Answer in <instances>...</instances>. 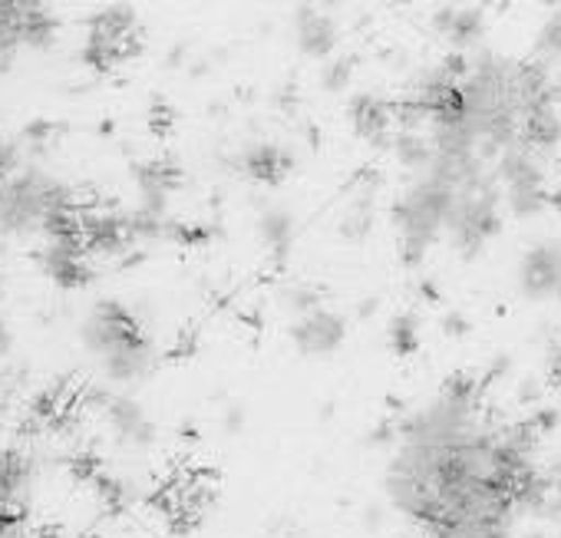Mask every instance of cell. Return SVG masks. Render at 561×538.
Wrapping results in <instances>:
<instances>
[{"label": "cell", "mask_w": 561, "mask_h": 538, "mask_svg": "<svg viewBox=\"0 0 561 538\" xmlns=\"http://www.w3.org/2000/svg\"><path fill=\"white\" fill-rule=\"evenodd\" d=\"M295 41L301 47V54L308 57H331L341 44V34H337V24L314 4H301L298 14H295Z\"/></svg>", "instance_id": "obj_11"}, {"label": "cell", "mask_w": 561, "mask_h": 538, "mask_svg": "<svg viewBox=\"0 0 561 538\" xmlns=\"http://www.w3.org/2000/svg\"><path fill=\"white\" fill-rule=\"evenodd\" d=\"M351 73H354V60H347V57H337V60H331V64L324 67L321 87H324L328 93H341V90H347V83H351Z\"/></svg>", "instance_id": "obj_16"}, {"label": "cell", "mask_w": 561, "mask_h": 538, "mask_svg": "<svg viewBox=\"0 0 561 538\" xmlns=\"http://www.w3.org/2000/svg\"><path fill=\"white\" fill-rule=\"evenodd\" d=\"M535 489L525 430L495 420L476 384H443L413 407L383 466V499L430 538H512Z\"/></svg>", "instance_id": "obj_1"}, {"label": "cell", "mask_w": 561, "mask_h": 538, "mask_svg": "<svg viewBox=\"0 0 561 538\" xmlns=\"http://www.w3.org/2000/svg\"><path fill=\"white\" fill-rule=\"evenodd\" d=\"M106 420H110L116 439L126 446H149L156 439V423L149 420L146 407L126 393H113L106 400Z\"/></svg>", "instance_id": "obj_10"}, {"label": "cell", "mask_w": 561, "mask_h": 538, "mask_svg": "<svg viewBox=\"0 0 561 538\" xmlns=\"http://www.w3.org/2000/svg\"><path fill=\"white\" fill-rule=\"evenodd\" d=\"M518 288L531 301L561 305V241H538L522 254Z\"/></svg>", "instance_id": "obj_6"}, {"label": "cell", "mask_w": 561, "mask_h": 538, "mask_svg": "<svg viewBox=\"0 0 561 538\" xmlns=\"http://www.w3.org/2000/svg\"><path fill=\"white\" fill-rule=\"evenodd\" d=\"M133 47H136V21L126 8H113L93 21V41H90L93 67L113 70L133 54Z\"/></svg>", "instance_id": "obj_7"}, {"label": "cell", "mask_w": 561, "mask_h": 538, "mask_svg": "<svg viewBox=\"0 0 561 538\" xmlns=\"http://www.w3.org/2000/svg\"><path fill=\"white\" fill-rule=\"evenodd\" d=\"M551 205H558V208H561V188H558V192H551Z\"/></svg>", "instance_id": "obj_18"}, {"label": "cell", "mask_w": 561, "mask_h": 538, "mask_svg": "<svg viewBox=\"0 0 561 538\" xmlns=\"http://www.w3.org/2000/svg\"><path fill=\"white\" fill-rule=\"evenodd\" d=\"M0 234L21 241L34 238L41 244L87 238L73 192L60 179L34 169H11L0 175Z\"/></svg>", "instance_id": "obj_2"}, {"label": "cell", "mask_w": 561, "mask_h": 538, "mask_svg": "<svg viewBox=\"0 0 561 538\" xmlns=\"http://www.w3.org/2000/svg\"><path fill=\"white\" fill-rule=\"evenodd\" d=\"M331 4H337V0H331Z\"/></svg>", "instance_id": "obj_20"}, {"label": "cell", "mask_w": 561, "mask_h": 538, "mask_svg": "<svg viewBox=\"0 0 561 538\" xmlns=\"http://www.w3.org/2000/svg\"><path fill=\"white\" fill-rule=\"evenodd\" d=\"M257 231H261L271 257L277 264H285V257H288V251L295 244V218L285 208H277V205L274 208H264L261 218H257Z\"/></svg>", "instance_id": "obj_14"}, {"label": "cell", "mask_w": 561, "mask_h": 538, "mask_svg": "<svg viewBox=\"0 0 561 538\" xmlns=\"http://www.w3.org/2000/svg\"><path fill=\"white\" fill-rule=\"evenodd\" d=\"M538 54H541V64L561 67V4H558V11L545 21V27H541V34H538Z\"/></svg>", "instance_id": "obj_15"}, {"label": "cell", "mask_w": 561, "mask_h": 538, "mask_svg": "<svg viewBox=\"0 0 561 538\" xmlns=\"http://www.w3.org/2000/svg\"><path fill=\"white\" fill-rule=\"evenodd\" d=\"M558 96H545V100H535L522 110V146H528L531 152L538 156H548L558 149L561 142V106H558Z\"/></svg>", "instance_id": "obj_9"}, {"label": "cell", "mask_w": 561, "mask_h": 538, "mask_svg": "<svg viewBox=\"0 0 561 538\" xmlns=\"http://www.w3.org/2000/svg\"><path fill=\"white\" fill-rule=\"evenodd\" d=\"M459 185H453L436 169H426L416 175V182L403 192V198L393 205V225H397V244L400 257L413 267L420 264L433 244L446 234L449 215L459 198Z\"/></svg>", "instance_id": "obj_4"}, {"label": "cell", "mask_w": 561, "mask_h": 538, "mask_svg": "<svg viewBox=\"0 0 561 538\" xmlns=\"http://www.w3.org/2000/svg\"><path fill=\"white\" fill-rule=\"evenodd\" d=\"M390 337H393V347L397 354H413L416 344H420V334H416V321L410 314H400L390 328Z\"/></svg>", "instance_id": "obj_17"}, {"label": "cell", "mask_w": 561, "mask_h": 538, "mask_svg": "<svg viewBox=\"0 0 561 538\" xmlns=\"http://www.w3.org/2000/svg\"><path fill=\"white\" fill-rule=\"evenodd\" d=\"M80 341L100 367L103 380L113 387L142 384L159 364V351L142 321L113 298H103L87 311L80 324Z\"/></svg>", "instance_id": "obj_3"}, {"label": "cell", "mask_w": 561, "mask_h": 538, "mask_svg": "<svg viewBox=\"0 0 561 538\" xmlns=\"http://www.w3.org/2000/svg\"><path fill=\"white\" fill-rule=\"evenodd\" d=\"M433 27L449 41V47L456 54L462 50H472L482 37V27H485V18L482 11L476 8H456V4H446L436 18H433Z\"/></svg>", "instance_id": "obj_13"}, {"label": "cell", "mask_w": 561, "mask_h": 538, "mask_svg": "<svg viewBox=\"0 0 561 538\" xmlns=\"http://www.w3.org/2000/svg\"><path fill=\"white\" fill-rule=\"evenodd\" d=\"M347 116L357 129L360 139L374 142V146H387L393 142L397 136V123H400V110L380 96H370V93H360L351 100L347 106Z\"/></svg>", "instance_id": "obj_8"}, {"label": "cell", "mask_w": 561, "mask_h": 538, "mask_svg": "<svg viewBox=\"0 0 561 538\" xmlns=\"http://www.w3.org/2000/svg\"><path fill=\"white\" fill-rule=\"evenodd\" d=\"M238 165H241V172L248 179L274 185V182H280L295 169V156L285 146H277V142H254V146H248L241 152Z\"/></svg>", "instance_id": "obj_12"}, {"label": "cell", "mask_w": 561, "mask_h": 538, "mask_svg": "<svg viewBox=\"0 0 561 538\" xmlns=\"http://www.w3.org/2000/svg\"><path fill=\"white\" fill-rule=\"evenodd\" d=\"M403 538H430V535H423V531H410V535H403Z\"/></svg>", "instance_id": "obj_19"}, {"label": "cell", "mask_w": 561, "mask_h": 538, "mask_svg": "<svg viewBox=\"0 0 561 538\" xmlns=\"http://www.w3.org/2000/svg\"><path fill=\"white\" fill-rule=\"evenodd\" d=\"M347 334H351L347 318L324 301L305 314H295V324H291V344L308 360H328L341 354V347L347 344Z\"/></svg>", "instance_id": "obj_5"}]
</instances>
